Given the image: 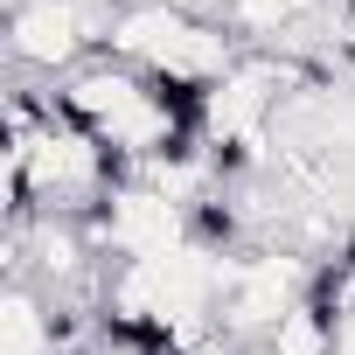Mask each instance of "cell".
<instances>
[{
  "instance_id": "cell-1",
  "label": "cell",
  "mask_w": 355,
  "mask_h": 355,
  "mask_svg": "<svg viewBox=\"0 0 355 355\" xmlns=\"http://www.w3.org/2000/svg\"><path fill=\"white\" fill-rule=\"evenodd\" d=\"M105 56L146 70L153 84H174L189 98H209L244 42L216 21V15H196V8H167V0H119L112 8V35H105Z\"/></svg>"
},
{
  "instance_id": "cell-4",
  "label": "cell",
  "mask_w": 355,
  "mask_h": 355,
  "mask_svg": "<svg viewBox=\"0 0 355 355\" xmlns=\"http://www.w3.org/2000/svg\"><path fill=\"white\" fill-rule=\"evenodd\" d=\"M334 355H355V306L334 320Z\"/></svg>"
},
{
  "instance_id": "cell-2",
  "label": "cell",
  "mask_w": 355,
  "mask_h": 355,
  "mask_svg": "<svg viewBox=\"0 0 355 355\" xmlns=\"http://www.w3.org/2000/svg\"><path fill=\"white\" fill-rule=\"evenodd\" d=\"M313 293V265L293 244H258L230 258L223 279V306H216V334L244 355H265V341L279 334V320Z\"/></svg>"
},
{
  "instance_id": "cell-3",
  "label": "cell",
  "mask_w": 355,
  "mask_h": 355,
  "mask_svg": "<svg viewBox=\"0 0 355 355\" xmlns=\"http://www.w3.org/2000/svg\"><path fill=\"white\" fill-rule=\"evenodd\" d=\"M119 0H8V56L28 77H70L84 56L105 49Z\"/></svg>"
}]
</instances>
